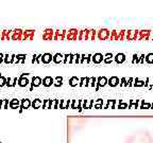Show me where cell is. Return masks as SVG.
Listing matches in <instances>:
<instances>
[{
    "label": "cell",
    "instance_id": "15",
    "mask_svg": "<svg viewBox=\"0 0 153 143\" xmlns=\"http://www.w3.org/2000/svg\"><path fill=\"white\" fill-rule=\"evenodd\" d=\"M16 60V54H4V64H13Z\"/></svg>",
    "mask_w": 153,
    "mask_h": 143
},
{
    "label": "cell",
    "instance_id": "22",
    "mask_svg": "<svg viewBox=\"0 0 153 143\" xmlns=\"http://www.w3.org/2000/svg\"><path fill=\"white\" fill-rule=\"evenodd\" d=\"M102 60H103V55L101 54V53H96V54H94L93 62L95 63V64H100V63L102 62Z\"/></svg>",
    "mask_w": 153,
    "mask_h": 143
},
{
    "label": "cell",
    "instance_id": "13",
    "mask_svg": "<svg viewBox=\"0 0 153 143\" xmlns=\"http://www.w3.org/2000/svg\"><path fill=\"white\" fill-rule=\"evenodd\" d=\"M13 30H2L1 32V41H10Z\"/></svg>",
    "mask_w": 153,
    "mask_h": 143
},
{
    "label": "cell",
    "instance_id": "16",
    "mask_svg": "<svg viewBox=\"0 0 153 143\" xmlns=\"http://www.w3.org/2000/svg\"><path fill=\"white\" fill-rule=\"evenodd\" d=\"M42 83H43V80H42L39 76H34L33 79H32V83H31V90L34 88V87L41 86Z\"/></svg>",
    "mask_w": 153,
    "mask_h": 143
},
{
    "label": "cell",
    "instance_id": "12",
    "mask_svg": "<svg viewBox=\"0 0 153 143\" xmlns=\"http://www.w3.org/2000/svg\"><path fill=\"white\" fill-rule=\"evenodd\" d=\"M51 60H53V55L51 53H44L42 55V63L43 64H49V63H51Z\"/></svg>",
    "mask_w": 153,
    "mask_h": 143
},
{
    "label": "cell",
    "instance_id": "7",
    "mask_svg": "<svg viewBox=\"0 0 153 143\" xmlns=\"http://www.w3.org/2000/svg\"><path fill=\"white\" fill-rule=\"evenodd\" d=\"M138 33H139V30H128L127 35H126V39L130 41H136L137 38H138Z\"/></svg>",
    "mask_w": 153,
    "mask_h": 143
},
{
    "label": "cell",
    "instance_id": "18",
    "mask_svg": "<svg viewBox=\"0 0 153 143\" xmlns=\"http://www.w3.org/2000/svg\"><path fill=\"white\" fill-rule=\"evenodd\" d=\"M10 108L11 109H17V108H20V101L17 100V99H13V100L10 101Z\"/></svg>",
    "mask_w": 153,
    "mask_h": 143
},
{
    "label": "cell",
    "instance_id": "9",
    "mask_svg": "<svg viewBox=\"0 0 153 143\" xmlns=\"http://www.w3.org/2000/svg\"><path fill=\"white\" fill-rule=\"evenodd\" d=\"M67 35V31L66 30H56L54 31V41H64L65 38H66Z\"/></svg>",
    "mask_w": 153,
    "mask_h": 143
},
{
    "label": "cell",
    "instance_id": "14",
    "mask_svg": "<svg viewBox=\"0 0 153 143\" xmlns=\"http://www.w3.org/2000/svg\"><path fill=\"white\" fill-rule=\"evenodd\" d=\"M32 106V102L29 99H22L20 101V109H28Z\"/></svg>",
    "mask_w": 153,
    "mask_h": 143
},
{
    "label": "cell",
    "instance_id": "19",
    "mask_svg": "<svg viewBox=\"0 0 153 143\" xmlns=\"http://www.w3.org/2000/svg\"><path fill=\"white\" fill-rule=\"evenodd\" d=\"M16 84H18V77H7V87H15Z\"/></svg>",
    "mask_w": 153,
    "mask_h": 143
},
{
    "label": "cell",
    "instance_id": "4",
    "mask_svg": "<svg viewBox=\"0 0 153 143\" xmlns=\"http://www.w3.org/2000/svg\"><path fill=\"white\" fill-rule=\"evenodd\" d=\"M22 37H24V31L22 29H14L12 32V35H11V39L12 41H22Z\"/></svg>",
    "mask_w": 153,
    "mask_h": 143
},
{
    "label": "cell",
    "instance_id": "8",
    "mask_svg": "<svg viewBox=\"0 0 153 143\" xmlns=\"http://www.w3.org/2000/svg\"><path fill=\"white\" fill-rule=\"evenodd\" d=\"M151 35V30H146V29H143V30H139L138 33V39L139 41H149Z\"/></svg>",
    "mask_w": 153,
    "mask_h": 143
},
{
    "label": "cell",
    "instance_id": "32",
    "mask_svg": "<svg viewBox=\"0 0 153 143\" xmlns=\"http://www.w3.org/2000/svg\"><path fill=\"white\" fill-rule=\"evenodd\" d=\"M51 104H52V102H51V101H49V100L43 102V106H44V107H46V108H50Z\"/></svg>",
    "mask_w": 153,
    "mask_h": 143
},
{
    "label": "cell",
    "instance_id": "17",
    "mask_svg": "<svg viewBox=\"0 0 153 143\" xmlns=\"http://www.w3.org/2000/svg\"><path fill=\"white\" fill-rule=\"evenodd\" d=\"M43 86L45 87H50L51 85H54V80L51 77V76H46L43 79Z\"/></svg>",
    "mask_w": 153,
    "mask_h": 143
},
{
    "label": "cell",
    "instance_id": "36",
    "mask_svg": "<svg viewBox=\"0 0 153 143\" xmlns=\"http://www.w3.org/2000/svg\"><path fill=\"white\" fill-rule=\"evenodd\" d=\"M4 63V54L3 53H0V64Z\"/></svg>",
    "mask_w": 153,
    "mask_h": 143
},
{
    "label": "cell",
    "instance_id": "3",
    "mask_svg": "<svg viewBox=\"0 0 153 143\" xmlns=\"http://www.w3.org/2000/svg\"><path fill=\"white\" fill-rule=\"evenodd\" d=\"M79 36V30L78 29H69L68 31H67V35H66V39L67 41H76V38Z\"/></svg>",
    "mask_w": 153,
    "mask_h": 143
},
{
    "label": "cell",
    "instance_id": "6",
    "mask_svg": "<svg viewBox=\"0 0 153 143\" xmlns=\"http://www.w3.org/2000/svg\"><path fill=\"white\" fill-rule=\"evenodd\" d=\"M89 36H91V30L89 29H82L79 30V36L78 39L79 41H89Z\"/></svg>",
    "mask_w": 153,
    "mask_h": 143
},
{
    "label": "cell",
    "instance_id": "25",
    "mask_svg": "<svg viewBox=\"0 0 153 143\" xmlns=\"http://www.w3.org/2000/svg\"><path fill=\"white\" fill-rule=\"evenodd\" d=\"M43 105V102H42L39 99H36V100H34L33 102H32V107L35 108V109H37V108H39Z\"/></svg>",
    "mask_w": 153,
    "mask_h": 143
},
{
    "label": "cell",
    "instance_id": "37",
    "mask_svg": "<svg viewBox=\"0 0 153 143\" xmlns=\"http://www.w3.org/2000/svg\"><path fill=\"white\" fill-rule=\"evenodd\" d=\"M61 107L62 108H65L67 106V105H69V102H64V101H62V102H61Z\"/></svg>",
    "mask_w": 153,
    "mask_h": 143
},
{
    "label": "cell",
    "instance_id": "38",
    "mask_svg": "<svg viewBox=\"0 0 153 143\" xmlns=\"http://www.w3.org/2000/svg\"><path fill=\"white\" fill-rule=\"evenodd\" d=\"M3 102L4 100H0V108H3Z\"/></svg>",
    "mask_w": 153,
    "mask_h": 143
},
{
    "label": "cell",
    "instance_id": "23",
    "mask_svg": "<svg viewBox=\"0 0 153 143\" xmlns=\"http://www.w3.org/2000/svg\"><path fill=\"white\" fill-rule=\"evenodd\" d=\"M115 60H116L117 64H121V63H123L124 60H126V55H124L123 53H118V54L115 56Z\"/></svg>",
    "mask_w": 153,
    "mask_h": 143
},
{
    "label": "cell",
    "instance_id": "35",
    "mask_svg": "<svg viewBox=\"0 0 153 143\" xmlns=\"http://www.w3.org/2000/svg\"><path fill=\"white\" fill-rule=\"evenodd\" d=\"M99 82H100V83H99V85L100 86H104L105 85V83H106V79H105V77H102V79H99Z\"/></svg>",
    "mask_w": 153,
    "mask_h": 143
},
{
    "label": "cell",
    "instance_id": "10",
    "mask_svg": "<svg viewBox=\"0 0 153 143\" xmlns=\"http://www.w3.org/2000/svg\"><path fill=\"white\" fill-rule=\"evenodd\" d=\"M34 35H35V30H32V29L25 30L22 41H33V39H34Z\"/></svg>",
    "mask_w": 153,
    "mask_h": 143
},
{
    "label": "cell",
    "instance_id": "29",
    "mask_svg": "<svg viewBox=\"0 0 153 143\" xmlns=\"http://www.w3.org/2000/svg\"><path fill=\"white\" fill-rule=\"evenodd\" d=\"M62 84H63V77L62 76H57L56 79H55L54 86L55 87H60V86H62Z\"/></svg>",
    "mask_w": 153,
    "mask_h": 143
},
{
    "label": "cell",
    "instance_id": "2",
    "mask_svg": "<svg viewBox=\"0 0 153 143\" xmlns=\"http://www.w3.org/2000/svg\"><path fill=\"white\" fill-rule=\"evenodd\" d=\"M110 36H111V31L108 29H100L98 32H97V37L98 39L100 41H106V39H110Z\"/></svg>",
    "mask_w": 153,
    "mask_h": 143
},
{
    "label": "cell",
    "instance_id": "5",
    "mask_svg": "<svg viewBox=\"0 0 153 143\" xmlns=\"http://www.w3.org/2000/svg\"><path fill=\"white\" fill-rule=\"evenodd\" d=\"M42 37H43L44 41H52L53 38H54V31H53L52 29L50 28H47L44 30L43 34H42Z\"/></svg>",
    "mask_w": 153,
    "mask_h": 143
},
{
    "label": "cell",
    "instance_id": "26",
    "mask_svg": "<svg viewBox=\"0 0 153 143\" xmlns=\"http://www.w3.org/2000/svg\"><path fill=\"white\" fill-rule=\"evenodd\" d=\"M78 83H79V79H76V76H74V77H71V79L69 80V85L71 86V87H76V86L78 85Z\"/></svg>",
    "mask_w": 153,
    "mask_h": 143
},
{
    "label": "cell",
    "instance_id": "11",
    "mask_svg": "<svg viewBox=\"0 0 153 143\" xmlns=\"http://www.w3.org/2000/svg\"><path fill=\"white\" fill-rule=\"evenodd\" d=\"M27 75H28V73H22V75L18 77V86L19 87H27V86L29 85V83H30V81H29V79L27 77Z\"/></svg>",
    "mask_w": 153,
    "mask_h": 143
},
{
    "label": "cell",
    "instance_id": "24",
    "mask_svg": "<svg viewBox=\"0 0 153 143\" xmlns=\"http://www.w3.org/2000/svg\"><path fill=\"white\" fill-rule=\"evenodd\" d=\"M26 54H17L16 55V60H15V63L16 64H18V63H22V64H24L25 62H26Z\"/></svg>",
    "mask_w": 153,
    "mask_h": 143
},
{
    "label": "cell",
    "instance_id": "20",
    "mask_svg": "<svg viewBox=\"0 0 153 143\" xmlns=\"http://www.w3.org/2000/svg\"><path fill=\"white\" fill-rule=\"evenodd\" d=\"M53 63L55 64H60V63L64 62V55L61 54V53H56V54L53 55Z\"/></svg>",
    "mask_w": 153,
    "mask_h": 143
},
{
    "label": "cell",
    "instance_id": "30",
    "mask_svg": "<svg viewBox=\"0 0 153 143\" xmlns=\"http://www.w3.org/2000/svg\"><path fill=\"white\" fill-rule=\"evenodd\" d=\"M96 36H97V31L94 30V29H91V36H89V41H95Z\"/></svg>",
    "mask_w": 153,
    "mask_h": 143
},
{
    "label": "cell",
    "instance_id": "28",
    "mask_svg": "<svg viewBox=\"0 0 153 143\" xmlns=\"http://www.w3.org/2000/svg\"><path fill=\"white\" fill-rule=\"evenodd\" d=\"M7 77H4L3 75L0 74V88H2L4 86H7Z\"/></svg>",
    "mask_w": 153,
    "mask_h": 143
},
{
    "label": "cell",
    "instance_id": "21",
    "mask_svg": "<svg viewBox=\"0 0 153 143\" xmlns=\"http://www.w3.org/2000/svg\"><path fill=\"white\" fill-rule=\"evenodd\" d=\"M126 35H127V31L126 30H119L117 32V41H123L126 39Z\"/></svg>",
    "mask_w": 153,
    "mask_h": 143
},
{
    "label": "cell",
    "instance_id": "33",
    "mask_svg": "<svg viewBox=\"0 0 153 143\" xmlns=\"http://www.w3.org/2000/svg\"><path fill=\"white\" fill-rule=\"evenodd\" d=\"M146 60H147V63H149V64H151V63H153V54H152V53H150V54L147 55Z\"/></svg>",
    "mask_w": 153,
    "mask_h": 143
},
{
    "label": "cell",
    "instance_id": "1",
    "mask_svg": "<svg viewBox=\"0 0 153 143\" xmlns=\"http://www.w3.org/2000/svg\"><path fill=\"white\" fill-rule=\"evenodd\" d=\"M124 143H153V137L147 129H139L128 136Z\"/></svg>",
    "mask_w": 153,
    "mask_h": 143
},
{
    "label": "cell",
    "instance_id": "31",
    "mask_svg": "<svg viewBox=\"0 0 153 143\" xmlns=\"http://www.w3.org/2000/svg\"><path fill=\"white\" fill-rule=\"evenodd\" d=\"M118 83V79L117 77H112V79L108 81V84H110L111 86H116Z\"/></svg>",
    "mask_w": 153,
    "mask_h": 143
},
{
    "label": "cell",
    "instance_id": "27",
    "mask_svg": "<svg viewBox=\"0 0 153 143\" xmlns=\"http://www.w3.org/2000/svg\"><path fill=\"white\" fill-rule=\"evenodd\" d=\"M117 32L118 30H112L111 31V36H110L111 41H117Z\"/></svg>",
    "mask_w": 153,
    "mask_h": 143
},
{
    "label": "cell",
    "instance_id": "34",
    "mask_svg": "<svg viewBox=\"0 0 153 143\" xmlns=\"http://www.w3.org/2000/svg\"><path fill=\"white\" fill-rule=\"evenodd\" d=\"M9 107H10V101L4 100V102H3V109H7Z\"/></svg>",
    "mask_w": 153,
    "mask_h": 143
},
{
    "label": "cell",
    "instance_id": "39",
    "mask_svg": "<svg viewBox=\"0 0 153 143\" xmlns=\"http://www.w3.org/2000/svg\"><path fill=\"white\" fill-rule=\"evenodd\" d=\"M1 32L2 31H0V39H1Z\"/></svg>",
    "mask_w": 153,
    "mask_h": 143
}]
</instances>
